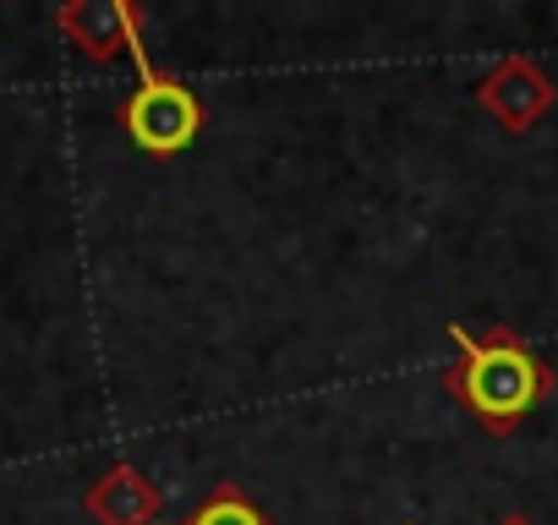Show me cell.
Instances as JSON below:
<instances>
[{
  "instance_id": "1",
  "label": "cell",
  "mask_w": 558,
  "mask_h": 525,
  "mask_svg": "<svg viewBox=\"0 0 558 525\" xmlns=\"http://www.w3.org/2000/svg\"><path fill=\"white\" fill-rule=\"evenodd\" d=\"M460 362L444 373V389L498 438H509L547 394H553V367L514 334V329H449Z\"/></svg>"
},
{
  "instance_id": "2",
  "label": "cell",
  "mask_w": 558,
  "mask_h": 525,
  "mask_svg": "<svg viewBox=\"0 0 558 525\" xmlns=\"http://www.w3.org/2000/svg\"><path fill=\"white\" fill-rule=\"evenodd\" d=\"M126 56H132V66H137V88H132L126 105H121V126H126V137H132L143 154L170 159V154H181V148L203 132V99H197L181 77L154 72V61H148V50H143V34L132 39Z\"/></svg>"
},
{
  "instance_id": "3",
  "label": "cell",
  "mask_w": 558,
  "mask_h": 525,
  "mask_svg": "<svg viewBox=\"0 0 558 525\" xmlns=\"http://www.w3.org/2000/svg\"><path fill=\"white\" fill-rule=\"evenodd\" d=\"M476 105H482L498 126L525 132V126H536V121L547 115V105H553V77H547L531 56H504V61L476 83Z\"/></svg>"
},
{
  "instance_id": "4",
  "label": "cell",
  "mask_w": 558,
  "mask_h": 525,
  "mask_svg": "<svg viewBox=\"0 0 558 525\" xmlns=\"http://www.w3.org/2000/svg\"><path fill=\"white\" fill-rule=\"evenodd\" d=\"M61 34L94 56V61H116L121 50H132V39L143 34V12L126 7V0H77V7H61Z\"/></svg>"
},
{
  "instance_id": "5",
  "label": "cell",
  "mask_w": 558,
  "mask_h": 525,
  "mask_svg": "<svg viewBox=\"0 0 558 525\" xmlns=\"http://www.w3.org/2000/svg\"><path fill=\"white\" fill-rule=\"evenodd\" d=\"M83 509H88L99 525H159V487H154L137 465H110V471L88 487Z\"/></svg>"
},
{
  "instance_id": "6",
  "label": "cell",
  "mask_w": 558,
  "mask_h": 525,
  "mask_svg": "<svg viewBox=\"0 0 558 525\" xmlns=\"http://www.w3.org/2000/svg\"><path fill=\"white\" fill-rule=\"evenodd\" d=\"M159 525H165V520H159ZM186 525H274V520H268L235 481H219V487L208 492V503H203Z\"/></svg>"
},
{
  "instance_id": "7",
  "label": "cell",
  "mask_w": 558,
  "mask_h": 525,
  "mask_svg": "<svg viewBox=\"0 0 558 525\" xmlns=\"http://www.w3.org/2000/svg\"><path fill=\"white\" fill-rule=\"evenodd\" d=\"M498 525H536L531 514H509V520H498Z\"/></svg>"
}]
</instances>
